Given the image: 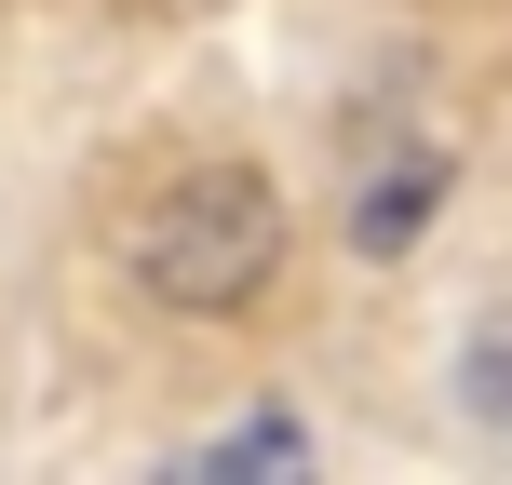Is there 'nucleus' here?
<instances>
[{
  "instance_id": "f257e3e1",
  "label": "nucleus",
  "mask_w": 512,
  "mask_h": 485,
  "mask_svg": "<svg viewBox=\"0 0 512 485\" xmlns=\"http://www.w3.org/2000/svg\"><path fill=\"white\" fill-rule=\"evenodd\" d=\"M122 270L189 324H243L283 270H297V216L256 162H176L149 203L122 216Z\"/></svg>"
},
{
  "instance_id": "f03ea898",
  "label": "nucleus",
  "mask_w": 512,
  "mask_h": 485,
  "mask_svg": "<svg viewBox=\"0 0 512 485\" xmlns=\"http://www.w3.org/2000/svg\"><path fill=\"white\" fill-rule=\"evenodd\" d=\"M432 216H445V149H391L378 176H364V203H351V243L364 256H405Z\"/></svg>"
},
{
  "instance_id": "7ed1b4c3",
  "label": "nucleus",
  "mask_w": 512,
  "mask_h": 485,
  "mask_svg": "<svg viewBox=\"0 0 512 485\" xmlns=\"http://www.w3.org/2000/svg\"><path fill=\"white\" fill-rule=\"evenodd\" d=\"M216 459H270V472H310V432H297V418H243V432H216Z\"/></svg>"
}]
</instances>
